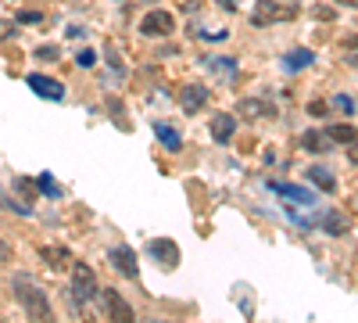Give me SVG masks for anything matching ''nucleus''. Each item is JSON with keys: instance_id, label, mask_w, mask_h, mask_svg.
<instances>
[{"instance_id": "1", "label": "nucleus", "mask_w": 358, "mask_h": 323, "mask_svg": "<svg viewBox=\"0 0 358 323\" xmlns=\"http://www.w3.org/2000/svg\"><path fill=\"white\" fill-rule=\"evenodd\" d=\"M11 287H15V298H18V305L29 312V319H50L54 312H50V298H47V291L33 280V277H25V273H18L15 280H11Z\"/></svg>"}, {"instance_id": "2", "label": "nucleus", "mask_w": 358, "mask_h": 323, "mask_svg": "<svg viewBox=\"0 0 358 323\" xmlns=\"http://www.w3.org/2000/svg\"><path fill=\"white\" fill-rule=\"evenodd\" d=\"M290 18H297V0H258L251 11V25H276Z\"/></svg>"}, {"instance_id": "3", "label": "nucleus", "mask_w": 358, "mask_h": 323, "mask_svg": "<svg viewBox=\"0 0 358 323\" xmlns=\"http://www.w3.org/2000/svg\"><path fill=\"white\" fill-rule=\"evenodd\" d=\"M97 298V273L86 266V262H76L72 266V302L76 305H86Z\"/></svg>"}, {"instance_id": "4", "label": "nucleus", "mask_w": 358, "mask_h": 323, "mask_svg": "<svg viewBox=\"0 0 358 323\" xmlns=\"http://www.w3.org/2000/svg\"><path fill=\"white\" fill-rule=\"evenodd\" d=\"M140 33L143 36H169V33H176V18L169 11H151V15H143Z\"/></svg>"}, {"instance_id": "5", "label": "nucleus", "mask_w": 358, "mask_h": 323, "mask_svg": "<svg viewBox=\"0 0 358 323\" xmlns=\"http://www.w3.org/2000/svg\"><path fill=\"white\" fill-rule=\"evenodd\" d=\"M147 255H151V259L158 262L162 270H172L176 262H179V248H176L172 241H165V238H158V241H151V245H147Z\"/></svg>"}, {"instance_id": "6", "label": "nucleus", "mask_w": 358, "mask_h": 323, "mask_svg": "<svg viewBox=\"0 0 358 323\" xmlns=\"http://www.w3.org/2000/svg\"><path fill=\"white\" fill-rule=\"evenodd\" d=\"M29 90H36V94L47 97V101H62V97H65V86L57 83V79H50V76H40V72L29 76Z\"/></svg>"}, {"instance_id": "7", "label": "nucleus", "mask_w": 358, "mask_h": 323, "mask_svg": "<svg viewBox=\"0 0 358 323\" xmlns=\"http://www.w3.org/2000/svg\"><path fill=\"white\" fill-rule=\"evenodd\" d=\"M111 266L122 273L126 280H136L140 277V270H136V255H133V248H111Z\"/></svg>"}, {"instance_id": "8", "label": "nucleus", "mask_w": 358, "mask_h": 323, "mask_svg": "<svg viewBox=\"0 0 358 323\" xmlns=\"http://www.w3.org/2000/svg\"><path fill=\"white\" fill-rule=\"evenodd\" d=\"M236 115H248V119H276V108L268 104L265 97H244L241 104H236Z\"/></svg>"}, {"instance_id": "9", "label": "nucleus", "mask_w": 358, "mask_h": 323, "mask_svg": "<svg viewBox=\"0 0 358 323\" xmlns=\"http://www.w3.org/2000/svg\"><path fill=\"white\" fill-rule=\"evenodd\" d=\"M101 302H104L108 316H115V319H122V323H133V319H136V316H133V309L126 305V298L118 295V291H104V295H101Z\"/></svg>"}, {"instance_id": "10", "label": "nucleus", "mask_w": 358, "mask_h": 323, "mask_svg": "<svg viewBox=\"0 0 358 323\" xmlns=\"http://www.w3.org/2000/svg\"><path fill=\"white\" fill-rule=\"evenodd\" d=\"M179 104H183V111L187 115H194V111H201L204 104H208V90L204 86H183V90H179Z\"/></svg>"}, {"instance_id": "11", "label": "nucleus", "mask_w": 358, "mask_h": 323, "mask_svg": "<svg viewBox=\"0 0 358 323\" xmlns=\"http://www.w3.org/2000/svg\"><path fill=\"white\" fill-rule=\"evenodd\" d=\"M319 226L326 230V233H334V238H344V233L351 230V223L344 219V212H337V209H330L322 219H319Z\"/></svg>"}, {"instance_id": "12", "label": "nucleus", "mask_w": 358, "mask_h": 323, "mask_svg": "<svg viewBox=\"0 0 358 323\" xmlns=\"http://www.w3.org/2000/svg\"><path fill=\"white\" fill-rule=\"evenodd\" d=\"M233 130H236V119H233V115H215V119H212V137L219 140V144H226L229 137H233Z\"/></svg>"}, {"instance_id": "13", "label": "nucleus", "mask_w": 358, "mask_h": 323, "mask_svg": "<svg viewBox=\"0 0 358 323\" xmlns=\"http://www.w3.org/2000/svg\"><path fill=\"white\" fill-rule=\"evenodd\" d=\"M308 180H312L315 187H322L326 194H334V191H337V180H334V172H330V169H315V165H312V169H308Z\"/></svg>"}, {"instance_id": "14", "label": "nucleus", "mask_w": 358, "mask_h": 323, "mask_svg": "<svg viewBox=\"0 0 358 323\" xmlns=\"http://www.w3.org/2000/svg\"><path fill=\"white\" fill-rule=\"evenodd\" d=\"M40 255H43V262L50 270H65L69 266V248H40Z\"/></svg>"}, {"instance_id": "15", "label": "nucleus", "mask_w": 358, "mask_h": 323, "mask_svg": "<svg viewBox=\"0 0 358 323\" xmlns=\"http://www.w3.org/2000/svg\"><path fill=\"white\" fill-rule=\"evenodd\" d=\"M326 137H330V140H337V144H348V148H351V144H355V126L351 123H334L330 130H326Z\"/></svg>"}, {"instance_id": "16", "label": "nucleus", "mask_w": 358, "mask_h": 323, "mask_svg": "<svg viewBox=\"0 0 358 323\" xmlns=\"http://www.w3.org/2000/svg\"><path fill=\"white\" fill-rule=\"evenodd\" d=\"M308 62H315V54H312V50H294V54H287V57H283V65H287L290 72H297V69H305Z\"/></svg>"}, {"instance_id": "17", "label": "nucleus", "mask_w": 358, "mask_h": 323, "mask_svg": "<svg viewBox=\"0 0 358 323\" xmlns=\"http://www.w3.org/2000/svg\"><path fill=\"white\" fill-rule=\"evenodd\" d=\"M155 133L162 137V144H165V148H172V151H179V144H183V140H179V133H176V130H169L165 123H158V126H155Z\"/></svg>"}, {"instance_id": "18", "label": "nucleus", "mask_w": 358, "mask_h": 323, "mask_svg": "<svg viewBox=\"0 0 358 323\" xmlns=\"http://www.w3.org/2000/svg\"><path fill=\"white\" fill-rule=\"evenodd\" d=\"M301 144H305V151H326V137L315 133V130H308V133L301 137Z\"/></svg>"}, {"instance_id": "19", "label": "nucleus", "mask_w": 358, "mask_h": 323, "mask_svg": "<svg viewBox=\"0 0 358 323\" xmlns=\"http://www.w3.org/2000/svg\"><path fill=\"white\" fill-rule=\"evenodd\" d=\"M287 198H294V201H301V205H312V198L305 194V191H297V187H280Z\"/></svg>"}, {"instance_id": "20", "label": "nucleus", "mask_w": 358, "mask_h": 323, "mask_svg": "<svg viewBox=\"0 0 358 323\" xmlns=\"http://www.w3.org/2000/svg\"><path fill=\"white\" fill-rule=\"evenodd\" d=\"M94 62H97V54H94V50H79V57H76V65H83V69H90Z\"/></svg>"}, {"instance_id": "21", "label": "nucleus", "mask_w": 358, "mask_h": 323, "mask_svg": "<svg viewBox=\"0 0 358 323\" xmlns=\"http://www.w3.org/2000/svg\"><path fill=\"white\" fill-rule=\"evenodd\" d=\"M334 104H337V108H344L348 115H355V101H351V97H344V94H341V97H337Z\"/></svg>"}, {"instance_id": "22", "label": "nucleus", "mask_w": 358, "mask_h": 323, "mask_svg": "<svg viewBox=\"0 0 358 323\" xmlns=\"http://www.w3.org/2000/svg\"><path fill=\"white\" fill-rule=\"evenodd\" d=\"M40 187H43V191H47V194H57V187H54V184H50V176H47V172H43V176H40Z\"/></svg>"}, {"instance_id": "23", "label": "nucleus", "mask_w": 358, "mask_h": 323, "mask_svg": "<svg viewBox=\"0 0 358 323\" xmlns=\"http://www.w3.org/2000/svg\"><path fill=\"white\" fill-rule=\"evenodd\" d=\"M8 259H11V248H8L4 241H0V262H8Z\"/></svg>"}, {"instance_id": "24", "label": "nucleus", "mask_w": 358, "mask_h": 323, "mask_svg": "<svg viewBox=\"0 0 358 323\" xmlns=\"http://www.w3.org/2000/svg\"><path fill=\"white\" fill-rule=\"evenodd\" d=\"M54 54H57L54 47H40V50H36V57H54Z\"/></svg>"}, {"instance_id": "25", "label": "nucleus", "mask_w": 358, "mask_h": 323, "mask_svg": "<svg viewBox=\"0 0 358 323\" xmlns=\"http://www.w3.org/2000/svg\"><path fill=\"white\" fill-rule=\"evenodd\" d=\"M219 4H222L226 11H236V4H241V0H219Z\"/></svg>"}, {"instance_id": "26", "label": "nucleus", "mask_w": 358, "mask_h": 323, "mask_svg": "<svg viewBox=\"0 0 358 323\" xmlns=\"http://www.w3.org/2000/svg\"><path fill=\"white\" fill-rule=\"evenodd\" d=\"M197 4L201 0H183V11H197Z\"/></svg>"}, {"instance_id": "27", "label": "nucleus", "mask_w": 358, "mask_h": 323, "mask_svg": "<svg viewBox=\"0 0 358 323\" xmlns=\"http://www.w3.org/2000/svg\"><path fill=\"white\" fill-rule=\"evenodd\" d=\"M337 4H348V8H355V0H337Z\"/></svg>"}]
</instances>
